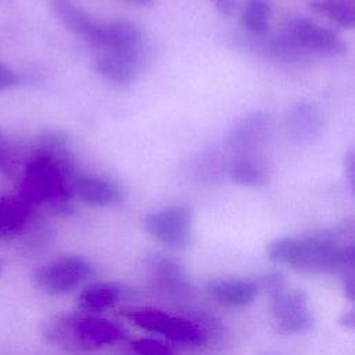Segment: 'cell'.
<instances>
[{
  "mask_svg": "<svg viewBox=\"0 0 355 355\" xmlns=\"http://www.w3.org/2000/svg\"><path fill=\"white\" fill-rule=\"evenodd\" d=\"M49 4L53 14L67 29L94 44L103 21L96 19L76 0H50Z\"/></svg>",
  "mask_w": 355,
  "mask_h": 355,
  "instance_id": "obj_9",
  "label": "cell"
},
{
  "mask_svg": "<svg viewBox=\"0 0 355 355\" xmlns=\"http://www.w3.org/2000/svg\"><path fill=\"white\" fill-rule=\"evenodd\" d=\"M193 212L190 208L179 205L151 214L146 220L147 232L166 245H183L190 240Z\"/></svg>",
  "mask_w": 355,
  "mask_h": 355,
  "instance_id": "obj_7",
  "label": "cell"
},
{
  "mask_svg": "<svg viewBox=\"0 0 355 355\" xmlns=\"http://www.w3.org/2000/svg\"><path fill=\"white\" fill-rule=\"evenodd\" d=\"M354 309H355V308H354Z\"/></svg>",
  "mask_w": 355,
  "mask_h": 355,
  "instance_id": "obj_31",
  "label": "cell"
},
{
  "mask_svg": "<svg viewBox=\"0 0 355 355\" xmlns=\"http://www.w3.org/2000/svg\"><path fill=\"white\" fill-rule=\"evenodd\" d=\"M288 129L294 139L300 141H311L318 137L322 129V115L311 103H300L294 105L288 115Z\"/></svg>",
  "mask_w": 355,
  "mask_h": 355,
  "instance_id": "obj_15",
  "label": "cell"
},
{
  "mask_svg": "<svg viewBox=\"0 0 355 355\" xmlns=\"http://www.w3.org/2000/svg\"><path fill=\"white\" fill-rule=\"evenodd\" d=\"M135 6H140V7H147V6H151L155 0H126Z\"/></svg>",
  "mask_w": 355,
  "mask_h": 355,
  "instance_id": "obj_30",
  "label": "cell"
},
{
  "mask_svg": "<svg viewBox=\"0 0 355 355\" xmlns=\"http://www.w3.org/2000/svg\"><path fill=\"white\" fill-rule=\"evenodd\" d=\"M25 220L22 204L12 198L0 200V236L18 230Z\"/></svg>",
  "mask_w": 355,
  "mask_h": 355,
  "instance_id": "obj_19",
  "label": "cell"
},
{
  "mask_svg": "<svg viewBox=\"0 0 355 355\" xmlns=\"http://www.w3.org/2000/svg\"><path fill=\"white\" fill-rule=\"evenodd\" d=\"M208 293L218 304L236 308L254 301L258 294V284L247 279H218L209 283Z\"/></svg>",
  "mask_w": 355,
  "mask_h": 355,
  "instance_id": "obj_13",
  "label": "cell"
},
{
  "mask_svg": "<svg viewBox=\"0 0 355 355\" xmlns=\"http://www.w3.org/2000/svg\"><path fill=\"white\" fill-rule=\"evenodd\" d=\"M136 349L144 355H171L166 345L154 340H141L136 343Z\"/></svg>",
  "mask_w": 355,
  "mask_h": 355,
  "instance_id": "obj_23",
  "label": "cell"
},
{
  "mask_svg": "<svg viewBox=\"0 0 355 355\" xmlns=\"http://www.w3.org/2000/svg\"><path fill=\"white\" fill-rule=\"evenodd\" d=\"M212 4L220 15L230 17L236 11L237 0H212Z\"/></svg>",
  "mask_w": 355,
  "mask_h": 355,
  "instance_id": "obj_26",
  "label": "cell"
},
{
  "mask_svg": "<svg viewBox=\"0 0 355 355\" xmlns=\"http://www.w3.org/2000/svg\"><path fill=\"white\" fill-rule=\"evenodd\" d=\"M311 8L322 15H326L336 25L354 29L355 28V6L340 0H313Z\"/></svg>",
  "mask_w": 355,
  "mask_h": 355,
  "instance_id": "obj_17",
  "label": "cell"
},
{
  "mask_svg": "<svg viewBox=\"0 0 355 355\" xmlns=\"http://www.w3.org/2000/svg\"><path fill=\"white\" fill-rule=\"evenodd\" d=\"M136 323L148 330L161 331L178 343L198 344L204 338L202 333L190 322L175 319L158 312H143L137 316Z\"/></svg>",
  "mask_w": 355,
  "mask_h": 355,
  "instance_id": "obj_10",
  "label": "cell"
},
{
  "mask_svg": "<svg viewBox=\"0 0 355 355\" xmlns=\"http://www.w3.org/2000/svg\"><path fill=\"white\" fill-rule=\"evenodd\" d=\"M270 261L300 272H326L343 265V247L327 233L280 237L266 247Z\"/></svg>",
  "mask_w": 355,
  "mask_h": 355,
  "instance_id": "obj_1",
  "label": "cell"
},
{
  "mask_svg": "<svg viewBox=\"0 0 355 355\" xmlns=\"http://www.w3.org/2000/svg\"><path fill=\"white\" fill-rule=\"evenodd\" d=\"M286 37L300 50L324 55L345 53V43L331 29L306 18H294L286 28Z\"/></svg>",
  "mask_w": 355,
  "mask_h": 355,
  "instance_id": "obj_4",
  "label": "cell"
},
{
  "mask_svg": "<svg viewBox=\"0 0 355 355\" xmlns=\"http://www.w3.org/2000/svg\"><path fill=\"white\" fill-rule=\"evenodd\" d=\"M229 178L241 186H263L269 178V169L263 159L255 154L236 155L227 164Z\"/></svg>",
  "mask_w": 355,
  "mask_h": 355,
  "instance_id": "obj_14",
  "label": "cell"
},
{
  "mask_svg": "<svg viewBox=\"0 0 355 355\" xmlns=\"http://www.w3.org/2000/svg\"><path fill=\"white\" fill-rule=\"evenodd\" d=\"M143 32L141 28L130 19L119 18L107 22H101L98 36L93 46L100 49H133L141 44Z\"/></svg>",
  "mask_w": 355,
  "mask_h": 355,
  "instance_id": "obj_12",
  "label": "cell"
},
{
  "mask_svg": "<svg viewBox=\"0 0 355 355\" xmlns=\"http://www.w3.org/2000/svg\"><path fill=\"white\" fill-rule=\"evenodd\" d=\"M144 62L141 44L133 49H100L94 57L97 73L116 86H128L136 80Z\"/></svg>",
  "mask_w": 355,
  "mask_h": 355,
  "instance_id": "obj_5",
  "label": "cell"
},
{
  "mask_svg": "<svg viewBox=\"0 0 355 355\" xmlns=\"http://www.w3.org/2000/svg\"><path fill=\"white\" fill-rule=\"evenodd\" d=\"M14 165H15V159H14L12 148L8 140L0 132V171L3 173L11 172L14 169Z\"/></svg>",
  "mask_w": 355,
  "mask_h": 355,
  "instance_id": "obj_22",
  "label": "cell"
},
{
  "mask_svg": "<svg viewBox=\"0 0 355 355\" xmlns=\"http://www.w3.org/2000/svg\"><path fill=\"white\" fill-rule=\"evenodd\" d=\"M90 273L83 258L64 257L43 266L37 273L39 286L51 294H62L78 287Z\"/></svg>",
  "mask_w": 355,
  "mask_h": 355,
  "instance_id": "obj_8",
  "label": "cell"
},
{
  "mask_svg": "<svg viewBox=\"0 0 355 355\" xmlns=\"http://www.w3.org/2000/svg\"><path fill=\"white\" fill-rule=\"evenodd\" d=\"M344 171L349 182V187L355 196V150H351L344 157Z\"/></svg>",
  "mask_w": 355,
  "mask_h": 355,
  "instance_id": "obj_25",
  "label": "cell"
},
{
  "mask_svg": "<svg viewBox=\"0 0 355 355\" xmlns=\"http://www.w3.org/2000/svg\"><path fill=\"white\" fill-rule=\"evenodd\" d=\"M72 191L75 196L90 205L105 207L115 204L121 200L122 191L114 182L92 175L75 176L71 182Z\"/></svg>",
  "mask_w": 355,
  "mask_h": 355,
  "instance_id": "obj_11",
  "label": "cell"
},
{
  "mask_svg": "<svg viewBox=\"0 0 355 355\" xmlns=\"http://www.w3.org/2000/svg\"><path fill=\"white\" fill-rule=\"evenodd\" d=\"M344 294L355 304V276H347L344 279Z\"/></svg>",
  "mask_w": 355,
  "mask_h": 355,
  "instance_id": "obj_28",
  "label": "cell"
},
{
  "mask_svg": "<svg viewBox=\"0 0 355 355\" xmlns=\"http://www.w3.org/2000/svg\"><path fill=\"white\" fill-rule=\"evenodd\" d=\"M343 265H347L355 269V243L351 245L343 247Z\"/></svg>",
  "mask_w": 355,
  "mask_h": 355,
  "instance_id": "obj_27",
  "label": "cell"
},
{
  "mask_svg": "<svg viewBox=\"0 0 355 355\" xmlns=\"http://www.w3.org/2000/svg\"><path fill=\"white\" fill-rule=\"evenodd\" d=\"M19 83V75L8 68L6 64L0 62V93L6 92Z\"/></svg>",
  "mask_w": 355,
  "mask_h": 355,
  "instance_id": "obj_24",
  "label": "cell"
},
{
  "mask_svg": "<svg viewBox=\"0 0 355 355\" xmlns=\"http://www.w3.org/2000/svg\"><path fill=\"white\" fill-rule=\"evenodd\" d=\"M272 4L269 0H245L240 12L241 28L252 36H263L270 24Z\"/></svg>",
  "mask_w": 355,
  "mask_h": 355,
  "instance_id": "obj_16",
  "label": "cell"
},
{
  "mask_svg": "<svg viewBox=\"0 0 355 355\" xmlns=\"http://www.w3.org/2000/svg\"><path fill=\"white\" fill-rule=\"evenodd\" d=\"M65 169L54 161L35 157L25 172V190L32 200L43 201L62 197L68 193Z\"/></svg>",
  "mask_w": 355,
  "mask_h": 355,
  "instance_id": "obj_6",
  "label": "cell"
},
{
  "mask_svg": "<svg viewBox=\"0 0 355 355\" xmlns=\"http://www.w3.org/2000/svg\"><path fill=\"white\" fill-rule=\"evenodd\" d=\"M116 301V293L108 286H96L86 290L80 297V306L87 311H101Z\"/></svg>",
  "mask_w": 355,
  "mask_h": 355,
  "instance_id": "obj_20",
  "label": "cell"
},
{
  "mask_svg": "<svg viewBox=\"0 0 355 355\" xmlns=\"http://www.w3.org/2000/svg\"><path fill=\"white\" fill-rule=\"evenodd\" d=\"M80 340L89 344H105L118 338V329L107 320H82L78 324Z\"/></svg>",
  "mask_w": 355,
  "mask_h": 355,
  "instance_id": "obj_18",
  "label": "cell"
},
{
  "mask_svg": "<svg viewBox=\"0 0 355 355\" xmlns=\"http://www.w3.org/2000/svg\"><path fill=\"white\" fill-rule=\"evenodd\" d=\"M261 287L268 293L269 297L277 294L283 288H286L284 276L280 272H270L261 280Z\"/></svg>",
  "mask_w": 355,
  "mask_h": 355,
  "instance_id": "obj_21",
  "label": "cell"
},
{
  "mask_svg": "<svg viewBox=\"0 0 355 355\" xmlns=\"http://www.w3.org/2000/svg\"><path fill=\"white\" fill-rule=\"evenodd\" d=\"M273 132V119L265 111H251L240 116L227 130L225 147L236 155L254 154Z\"/></svg>",
  "mask_w": 355,
  "mask_h": 355,
  "instance_id": "obj_3",
  "label": "cell"
},
{
  "mask_svg": "<svg viewBox=\"0 0 355 355\" xmlns=\"http://www.w3.org/2000/svg\"><path fill=\"white\" fill-rule=\"evenodd\" d=\"M340 324L355 330V309H351V311L343 313L340 318Z\"/></svg>",
  "mask_w": 355,
  "mask_h": 355,
  "instance_id": "obj_29",
  "label": "cell"
},
{
  "mask_svg": "<svg viewBox=\"0 0 355 355\" xmlns=\"http://www.w3.org/2000/svg\"><path fill=\"white\" fill-rule=\"evenodd\" d=\"M275 329L280 334L309 330L315 319L308 306V297L300 288H283L270 297Z\"/></svg>",
  "mask_w": 355,
  "mask_h": 355,
  "instance_id": "obj_2",
  "label": "cell"
}]
</instances>
